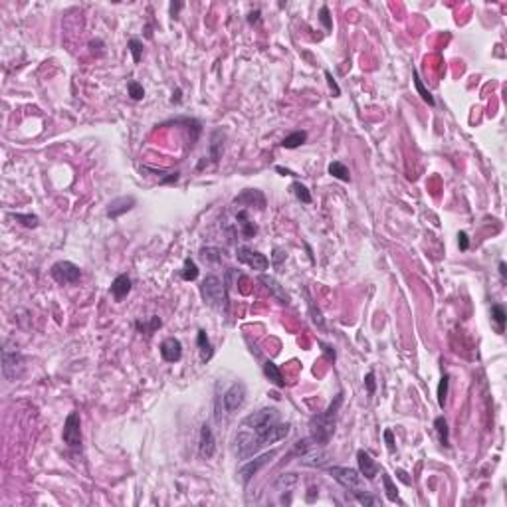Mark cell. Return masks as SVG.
Here are the masks:
<instances>
[{
  "label": "cell",
  "mask_w": 507,
  "mask_h": 507,
  "mask_svg": "<svg viewBox=\"0 0 507 507\" xmlns=\"http://www.w3.org/2000/svg\"><path fill=\"white\" fill-rule=\"evenodd\" d=\"M319 22L325 26L327 32L333 30V20H331V14H329V8H327V6H321V10H319Z\"/></svg>",
  "instance_id": "cell-38"
},
{
  "label": "cell",
  "mask_w": 507,
  "mask_h": 507,
  "mask_svg": "<svg viewBox=\"0 0 507 507\" xmlns=\"http://www.w3.org/2000/svg\"><path fill=\"white\" fill-rule=\"evenodd\" d=\"M181 6H183L181 2H177V4H171V14H173V16H177V14H179V10H181Z\"/></svg>",
  "instance_id": "cell-48"
},
{
  "label": "cell",
  "mask_w": 507,
  "mask_h": 507,
  "mask_svg": "<svg viewBox=\"0 0 507 507\" xmlns=\"http://www.w3.org/2000/svg\"><path fill=\"white\" fill-rule=\"evenodd\" d=\"M222 402H224V410H226L228 414L236 412V410L246 402V385H244V383H234L230 389L224 392Z\"/></svg>",
  "instance_id": "cell-9"
},
{
  "label": "cell",
  "mask_w": 507,
  "mask_h": 507,
  "mask_svg": "<svg viewBox=\"0 0 507 507\" xmlns=\"http://www.w3.org/2000/svg\"><path fill=\"white\" fill-rule=\"evenodd\" d=\"M329 175L331 177H335V179H339V181H343V183H349L351 181V173H349V168H347L343 162L335 161L329 164Z\"/></svg>",
  "instance_id": "cell-26"
},
{
  "label": "cell",
  "mask_w": 507,
  "mask_h": 507,
  "mask_svg": "<svg viewBox=\"0 0 507 507\" xmlns=\"http://www.w3.org/2000/svg\"><path fill=\"white\" fill-rule=\"evenodd\" d=\"M325 79H327V83H329V90L333 92V97H339V95H341V90H339L335 77L331 75V71H325Z\"/></svg>",
  "instance_id": "cell-39"
},
{
  "label": "cell",
  "mask_w": 507,
  "mask_h": 507,
  "mask_svg": "<svg viewBox=\"0 0 507 507\" xmlns=\"http://www.w3.org/2000/svg\"><path fill=\"white\" fill-rule=\"evenodd\" d=\"M499 274H501V277H503V279L507 277V266H505V262H499Z\"/></svg>",
  "instance_id": "cell-49"
},
{
  "label": "cell",
  "mask_w": 507,
  "mask_h": 507,
  "mask_svg": "<svg viewBox=\"0 0 507 507\" xmlns=\"http://www.w3.org/2000/svg\"><path fill=\"white\" fill-rule=\"evenodd\" d=\"M2 372L4 378L14 383L16 378H20L24 372V357L18 351H10L8 347H4L2 351Z\"/></svg>",
  "instance_id": "cell-4"
},
{
  "label": "cell",
  "mask_w": 507,
  "mask_h": 507,
  "mask_svg": "<svg viewBox=\"0 0 507 507\" xmlns=\"http://www.w3.org/2000/svg\"><path fill=\"white\" fill-rule=\"evenodd\" d=\"M181 276L185 281H194L198 277V266L192 262V260H185V266H183V272Z\"/></svg>",
  "instance_id": "cell-31"
},
{
  "label": "cell",
  "mask_w": 507,
  "mask_h": 507,
  "mask_svg": "<svg viewBox=\"0 0 507 507\" xmlns=\"http://www.w3.org/2000/svg\"><path fill=\"white\" fill-rule=\"evenodd\" d=\"M50 276L54 277L60 285H69V283H77V281H79L81 270H79V266H75L73 262L60 260V262H56V264L52 266Z\"/></svg>",
  "instance_id": "cell-5"
},
{
  "label": "cell",
  "mask_w": 507,
  "mask_h": 507,
  "mask_svg": "<svg viewBox=\"0 0 507 507\" xmlns=\"http://www.w3.org/2000/svg\"><path fill=\"white\" fill-rule=\"evenodd\" d=\"M412 75H414V88H416V92H418V95H420V97H422L428 105H434L436 101H434L432 93L424 88V83H422V79H420V75H418V71H416V69H414V73H412Z\"/></svg>",
  "instance_id": "cell-28"
},
{
  "label": "cell",
  "mask_w": 507,
  "mask_h": 507,
  "mask_svg": "<svg viewBox=\"0 0 507 507\" xmlns=\"http://www.w3.org/2000/svg\"><path fill=\"white\" fill-rule=\"evenodd\" d=\"M305 141H307V133L305 131H293L291 135H287V137L281 141V147L283 149H298Z\"/></svg>",
  "instance_id": "cell-23"
},
{
  "label": "cell",
  "mask_w": 507,
  "mask_h": 507,
  "mask_svg": "<svg viewBox=\"0 0 507 507\" xmlns=\"http://www.w3.org/2000/svg\"><path fill=\"white\" fill-rule=\"evenodd\" d=\"M258 16H260V10H256V12H252L248 20H250V22H258Z\"/></svg>",
  "instance_id": "cell-51"
},
{
  "label": "cell",
  "mask_w": 507,
  "mask_h": 507,
  "mask_svg": "<svg viewBox=\"0 0 507 507\" xmlns=\"http://www.w3.org/2000/svg\"><path fill=\"white\" fill-rule=\"evenodd\" d=\"M365 387H367V392H369V394H374V391H376L374 372H367V376H365Z\"/></svg>",
  "instance_id": "cell-41"
},
{
  "label": "cell",
  "mask_w": 507,
  "mask_h": 507,
  "mask_svg": "<svg viewBox=\"0 0 507 507\" xmlns=\"http://www.w3.org/2000/svg\"><path fill=\"white\" fill-rule=\"evenodd\" d=\"M396 478H398V480H400V482H402V484H406V485H410V484H412V480H410V478H408V474H406V472H404V470H396Z\"/></svg>",
  "instance_id": "cell-44"
},
{
  "label": "cell",
  "mask_w": 507,
  "mask_h": 507,
  "mask_svg": "<svg viewBox=\"0 0 507 507\" xmlns=\"http://www.w3.org/2000/svg\"><path fill=\"white\" fill-rule=\"evenodd\" d=\"M291 190H293V194L300 198L303 204H311V194H309V190H307V186L305 185H301V183L295 181V183L291 185Z\"/></svg>",
  "instance_id": "cell-34"
},
{
  "label": "cell",
  "mask_w": 507,
  "mask_h": 507,
  "mask_svg": "<svg viewBox=\"0 0 507 507\" xmlns=\"http://www.w3.org/2000/svg\"><path fill=\"white\" fill-rule=\"evenodd\" d=\"M329 474H331V478H333L337 484H341L347 491H351V493L365 489V478L361 476L359 470L345 468V466H331V468H329Z\"/></svg>",
  "instance_id": "cell-3"
},
{
  "label": "cell",
  "mask_w": 507,
  "mask_h": 507,
  "mask_svg": "<svg viewBox=\"0 0 507 507\" xmlns=\"http://www.w3.org/2000/svg\"><path fill=\"white\" fill-rule=\"evenodd\" d=\"M448 385H450V376H448V374H444V376L440 378V385H438V404H440V408H444V406H446V398H448Z\"/></svg>",
  "instance_id": "cell-35"
},
{
  "label": "cell",
  "mask_w": 507,
  "mask_h": 507,
  "mask_svg": "<svg viewBox=\"0 0 507 507\" xmlns=\"http://www.w3.org/2000/svg\"><path fill=\"white\" fill-rule=\"evenodd\" d=\"M224 250H220V248H212V246H208V248H202L200 250V258L208 262V264H220L222 260H224Z\"/></svg>",
  "instance_id": "cell-24"
},
{
  "label": "cell",
  "mask_w": 507,
  "mask_h": 507,
  "mask_svg": "<svg viewBox=\"0 0 507 507\" xmlns=\"http://www.w3.org/2000/svg\"><path fill=\"white\" fill-rule=\"evenodd\" d=\"M135 327H137L141 333L151 335L155 329H159V327H161V319H159V317H151L149 321H137L135 323Z\"/></svg>",
  "instance_id": "cell-32"
},
{
  "label": "cell",
  "mask_w": 507,
  "mask_h": 507,
  "mask_svg": "<svg viewBox=\"0 0 507 507\" xmlns=\"http://www.w3.org/2000/svg\"><path fill=\"white\" fill-rule=\"evenodd\" d=\"M161 357L166 363H179L183 359V343L175 337H168L161 343Z\"/></svg>",
  "instance_id": "cell-11"
},
{
  "label": "cell",
  "mask_w": 507,
  "mask_h": 507,
  "mask_svg": "<svg viewBox=\"0 0 507 507\" xmlns=\"http://www.w3.org/2000/svg\"><path fill=\"white\" fill-rule=\"evenodd\" d=\"M264 374L276 385L277 389H281V387H285V381H283V374H281V370L277 367L274 361H266L264 363Z\"/></svg>",
  "instance_id": "cell-21"
},
{
  "label": "cell",
  "mask_w": 507,
  "mask_h": 507,
  "mask_svg": "<svg viewBox=\"0 0 507 507\" xmlns=\"http://www.w3.org/2000/svg\"><path fill=\"white\" fill-rule=\"evenodd\" d=\"M343 404V392H339L333 402L327 406V410L319 416H313L311 418V424H309V438L313 440L315 446H325L329 444V440L335 432V424H337V414H339V408Z\"/></svg>",
  "instance_id": "cell-1"
},
{
  "label": "cell",
  "mask_w": 507,
  "mask_h": 507,
  "mask_svg": "<svg viewBox=\"0 0 507 507\" xmlns=\"http://www.w3.org/2000/svg\"><path fill=\"white\" fill-rule=\"evenodd\" d=\"M200 295L206 303L208 307L212 309H226V283L224 279H220L218 276H206L200 283Z\"/></svg>",
  "instance_id": "cell-2"
},
{
  "label": "cell",
  "mask_w": 507,
  "mask_h": 507,
  "mask_svg": "<svg viewBox=\"0 0 507 507\" xmlns=\"http://www.w3.org/2000/svg\"><path fill=\"white\" fill-rule=\"evenodd\" d=\"M179 181V173H168V177H164L161 181V185H168V183H177Z\"/></svg>",
  "instance_id": "cell-46"
},
{
  "label": "cell",
  "mask_w": 507,
  "mask_h": 507,
  "mask_svg": "<svg viewBox=\"0 0 507 507\" xmlns=\"http://www.w3.org/2000/svg\"><path fill=\"white\" fill-rule=\"evenodd\" d=\"M385 440H387L389 452H394V434H392L391 428H387V430H385Z\"/></svg>",
  "instance_id": "cell-43"
},
{
  "label": "cell",
  "mask_w": 507,
  "mask_h": 507,
  "mask_svg": "<svg viewBox=\"0 0 507 507\" xmlns=\"http://www.w3.org/2000/svg\"><path fill=\"white\" fill-rule=\"evenodd\" d=\"M357 461H359V472L365 480H374L376 474H378V466L374 463V460L370 458L369 452L365 450H359L357 452Z\"/></svg>",
  "instance_id": "cell-14"
},
{
  "label": "cell",
  "mask_w": 507,
  "mask_h": 507,
  "mask_svg": "<svg viewBox=\"0 0 507 507\" xmlns=\"http://www.w3.org/2000/svg\"><path fill=\"white\" fill-rule=\"evenodd\" d=\"M173 101H177V103L181 101V90H177V95L173 93Z\"/></svg>",
  "instance_id": "cell-52"
},
{
  "label": "cell",
  "mask_w": 507,
  "mask_h": 507,
  "mask_svg": "<svg viewBox=\"0 0 507 507\" xmlns=\"http://www.w3.org/2000/svg\"><path fill=\"white\" fill-rule=\"evenodd\" d=\"M222 151H224V133L218 129V131L212 133V139H210V161L212 162L220 161Z\"/></svg>",
  "instance_id": "cell-18"
},
{
  "label": "cell",
  "mask_w": 507,
  "mask_h": 507,
  "mask_svg": "<svg viewBox=\"0 0 507 507\" xmlns=\"http://www.w3.org/2000/svg\"><path fill=\"white\" fill-rule=\"evenodd\" d=\"M236 258H238V262L250 266L252 270H258V272H264V270H268V266H270V260H268L264 254L256 252L252 248H246V246H240V248L236 250Z\"/></svg>",
  "instance_id": "cell-8"
},
{
  "label": "cell",
  "mask_w": 507,
  "mask_h": 507,
  "mask_svg": "<svg viewBox=\"0 0 507 507\" xmlns=\"http://www.w3.org/2000/svg\"><path fill=\"white\" fill-rule=\"evenodd\" d=\"M236 226H238V232L244 236V240H252L254 236H256V232H258V226L250 220V216H248L246 210H240L236 214Z\"/></svg>",
  "instance_id": "cell-15"
},
{
  "label": "cell",
  "mask_w": 507,
  "mask_h": 507,
  "mask_svg": "<svg viewBox=\"0 0 507 507\" xmlns=\"http://www.w3.org/2000/svg\"><path fill=\"white\" fill-rule=\"evenodd\" d=\"M135 204H137L135 196H119V198H115V200L109 202V206H107V216H109L111 220H117V218L123 216L125 212L133 210Z\"/></svg>",
  "instance_id": "cell-12"
},
{
  "label": "cell",
  "mask_w": 507,
  "mask_h": 507,
  "mask_svg": "<svg viewBox=\"0 0 507 507\" xmlns=\"http://www.w3.org/2000/svg\"><path fill=\"white\" fill-rule=\"evenodd\" d=\"M260 281H262V283H264V285L268 287V291H270V293H272V295H274V298H276L279 303H285V305L289 303V295L285 293V289H283V287L279 285V281H277L276 277L262 274V276H260Z\"/></svg>",
  "instance_id": "cell-16"
},
{
  "label": "cell",
  "mask_w": 507,
  "mask_h": 507,
  "mask_svg": "<svg viewBox=\"0 0 507 507\" xmlns=\"http://www.w3.org/2000/svg\"><path fill=\"white\" fill-rule=\"evenodd\" d=\"M298 484V476L295 474H283L276 480L277 491H291V487Z\"/></svg>",
  "instance_id": "cell-27"
},
{
  "label": "cell",
  "mask_w": 507,
  "mask_h": 507,
  "mask_svg": "<svg viewBox=\"0 0 507 507\" xmlns=\"http://www.w3.org/2000/svg\"><path fill=\"white\" fill-rule=\"evenodd\" d=\"M131 291V279L129 276H117L113 279V283H111V293H113V298L115 301H121L123 298H127V293Z\"/></svg>",
  "instance_id": "cell-17"
},
{
  "label": "cell",
  "mask_w": 507,
  "mask_h": 507,
  "mask_svg": "<svg viewBox=\"0 0 507 507\" xmlns=\"http://www.w3.org/2000/svg\"><path fill=\"white\" fill-rule=\"evenodd\" d=\"M234 204H246V206H258L260 210L266 208V196L258 188H246L242 194L234 198Z\"/></svg>",
  "instance_id": "cell-13"
},
{
  "label": "cell",
  "mask_w": 507,
  "mask_h": 507,
  "mask_svg": "<svg viewBox=\"0 0 507 507\" xmlns=\"http://www.w3.org/2000/svg\"><path fill=\"white\" fill-rule=\"evenodd\" d=\"M276 456H277V450H270V452H266V454L254 458V460L244 461V463L238 468V480H240V484H244V485L248 484L254 476H256L266 463H270V461L274 460Z\"/></svg>",
  "instance_id": "cell-6"
},
{
  "label": "cell",
  "mask_w": 507,
  "mask_h": 507,
  "mask_svg": "<svg viewBox=\"0 0 507 507\" xmlns=\"http://www.w3.org/2000/svg\"><path fill=\"white\" fill-rule=\"evenodd\" d=\"M458 244H460V250H463V252L470 248V240H468V234H466V232H460V234H458Z\"/></svg>",
  "instance_id": "cell-42"
},
{
  "label": "cell",
  "mask_w": 507,
  "mask_h": 507,
  "mask_svg": "<svg viewBox=\"0 0 507 507\" xmlns=\"http://www.w3.org/2000/svg\"><path fill=\"white\" fill-rule=\"evenodd\" d=\"M277 173H281V175H289V177H295V173H291V171H287V168H283V166H276Z\"/></svg>",
  "instance_id": "cell-50"
},
{
  "label": "cell",
  "mask_w": 507,
  "mask_h": 507,
  "mask_svg": "<svg viewBox=\"0 0 507 507\" xmlns=\"http://www.w3.org/2000/svg\"><path fill=\"white\" fill-rule=\"evenodd\" d=\"M307 301H309V309H311V319L313 321L317 323L319 327H323V317H321V313H319V309H315V305H313V301H311V298H307Z\"/></svg>",
  "instance_id": "cell-40"
},
{
  "label": "cell",
  "mask_w": 507,
  "mask_h": 507,
  "mask_svg": "<svg viewBox=\"0 0 507 507\" xmlns=\"http://www.w3.org/2000/svg\"><path fill=\"white\" fill-rule=\"evenodd\" d=\"M64 444L71 450L81 448V418L77 412H69L64 422V432H62Z\"/></svg>",
  "instance_id": "cell-7"
},
{
  "label": "cell",
  "mask_w": 507,
  "mask_h": 507,
  "mask_svg": "<svg viewBox=\"0 0 507 507\" xmlns=\"http://www.w3.org/2000/svg\"><path fill=\"white\" fill-rule=\"evenodd\" d=\"M321 347H323V351H325V355H327V359H329V361H335V351H333L329 345H325V343H321Z\"/></svg>",
  "instance_id": "cell-47"
},
{
  "label": "cell",
  "mask_w": 507,
  "mask_h": 507,
  "mask_svg": "<svg viewBox=\"0 0 507 507\" xmlns=\"http://www.w3.org/2000/svg\"><path fill=\"white\" fill-rule=\"evenodd\" d=\"M127 90H129L131 99H135V101H139V99L145 97V90H143V86L137 83V81H129V83H127Z\"/></svg>",
  "instance_id": "cell-37"
},
{
  "label": "cell",
  "mask_w": 507,
  "mask_h": 507,
  "mask_svg": "<svg viewBox=\"0 0 507 507\" xmlns=\"http://www.w3.org/2000/svg\"><path fill=\"white\" fill-rule=\"evenodd\" d=\"M353 495H355V499H357L361 505H381V499H378V497H374V495H370L367 489L355 491Z\"/></svg>",
  "instance_id": "cell-30"
},
{
  "label": "cell",
  "mask_w": 507,
  "mask_h": 507,
  "mask_svg": "<svg viewBox=\"0 0 507 507\" xmlns=\"http://www.w3.org/2000/svg\"><path fill=\"white\" fill-rule=\"evenodd\" d=\"M127 46H129V52H131V56H133V62L139 64V62H141V58H143V42L133 38V40H129V44H127Z\"/></svg>",
  "instance_id": "cell-36"
},
{
  "label": "cell",
  "mask_w": 507,
  "mask_h": 507,
  "mask_svg": "<svg viewBox=\"0 0 507 507\" xmlns=\"http://www.w3.org/2000/svg\"><path fill=\"white\" fill-rule=\"evenodd\" d=\"M196 343H198V351H200V361L202 363H206L212 359V355H214V349L210 345V339H208L206 331H198V335H196Z\"/></svg>",
  "instance_id": "cell-20"
},
{
  "label": "cell",
  "mask_w": 507,
  "mask_h": 507,
  "mask_svg": "<svg viewBox=\"0 0 507 507\" xmlns=\"http://www.w3.org/2000/svg\"><path fill=\"white\" fill-rule=\"evenodd\" d=\"M281 260H285V252H283L281 248H276V250H274V264L279 266V262H281Z\"/></svg>",
  "instance_id": "cell-45"
},
{
  "label": "cell",
  "mask_w": 507,
  "mask_h": 507,
  "mask_svg": "<svg viewBox=\"0 0 507 507\" xmlns=\"http://www.w3.org/2000/svg\"><path fill=\"white\" fill-rule=\"evenodd\" d=\"M383 484H385V493L389 501H398V489L392 482V478L389 474H383Z\"/></svg>",
  "instance_id": "cell-29"
},
{
  "label": "cell",
  "mask_w": 507,
  "mask_h": 507,
  "mask_svg": "<svg viewBox=\"0 0 507 507\" xmlns=\"http://www.w3.org/2000/svg\"><path fill=\"white\" fill-rule=\"evenodd\" d=\"M12 218L18 220L20 224H24L26 228H38V224H40V218L34 216V214H20V212H16V214H12Z\"/></svg>",
  "instance_id": "cell-33"
},
{
  "label": "cell",
  "mask_w": 507,
  "mask_h": 507,
  "mask_svg": "<svg viewBox=\"0 0 507 507\" xmlns=\"http://www.w3.org/2000/svg\"><path fill=\"white\" fill-rule=\"evenodd\" d=\"M491 319H493L495 325H497V333H503V329H505V319H507L505 307L499 305V303L491 305Z\"/></svg>",
  "instance_id": "cell-25"
},
{
  "label": "cell",
  "mask_w": 507,
  "mask_h": 507,
  "mask_svg": "<svg viewBox=\"0 0 507 507\" xmlns=\"http://www.w3.org/2000/svg\"><path fill=\"white\" fill-rule=\"evenodd\" d=\"M216 452V438H214V432L210 428V424H202L200 426V438H198V454L202 460H210Z\"/></svg>",
  "instance_id": "cell-10"
},
{
  "label": "cell",
  "mask_w": 507,
  "mask_h": 507,
  "mask_svg": "<svg viewBox=\"0 0 507 507\" xmlns=\"http://www.w3.org/2000/svg\"><path fill=\"white\" fill-rule=\"evenodd\" d=\"M303 466H313V468H323L329 461V454L327 452H317V450H309L307 454H303L300 458Z\"/></svg>",
  "instance_id": "cell-19"
},
{
  "label": "cell",
  "mask_w": 507,
  "mask_h": 507,
  "mask_svg": "<svg viewBox=\"0 0 507 507\" xmlns=\"http://www.w3.org/2000/svg\"><path fill=\"white\" fill-rule=\"evenodd\" d=\"M434 428H436L440 444H442L444 448H450V430H448V422H446L444 416H438V418L434 420Z\"/></svg>",
  "instance_id": "cell-22"
}]
</instances>
